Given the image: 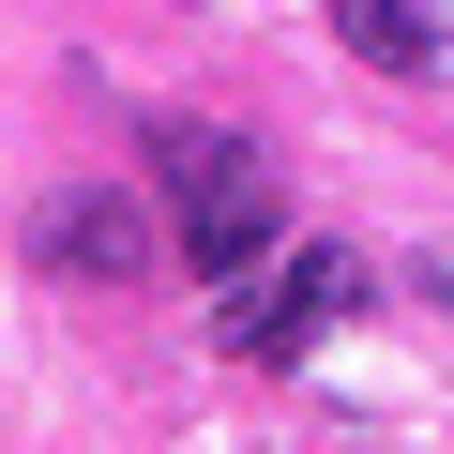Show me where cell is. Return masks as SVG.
Returning <instances> with one entry per match:
<instances>
[{
	"label": "cell",
	"mask_w": 454,
	"mask_h": 454,
	"mask_svg": "<svg viewBox=\"0 0 454 454\" xmlns=\"http://www.w3.org/2000/svg\"><path fill=\"white\" fill-rule=\"evenodd\" d=\"M348 303H364V258L303 243L258 303H227V348H243V364H303V348H318V318H348Z\"/></svg>",
	"instance_id": "6da1fadb"
},
{
	"label": "cell",
	"mask_w": 454,
	"mask_h": 454,
	"mask_svg": "<svg viewBox=\"0 0 454 454\" xmlns=\"http://www.w3.org/2000/svg\"><path fill=\"white\" fill-rule=\"evenodd\" d=\"M31 243H46L61 273H91V288H106V273H152V212H137V197H61Z\"/></svg>",
	"instance_id": "7a4b0ae2"
},
{
	"label": "cell",
	"mask_w": 454,
	"mask_h": 454,
	"mask_svg": "<svg viewBox=\"0 0 454 454\" xmlns=\"http://www.w3.org/2000/svg\"><path fill=\"white\" fill-rule=\"evenodd\" d=\"M258 243H273V167H258V182H227V197H197V212H182V258H197V273H243Z\"/></svg>",
	"instance_id": "3957f363"
},
{
	"label": "cell",
	"mask_w": 454,
	"mask_h": 454,
	"mask_svg": "<svg viewBox=\"0 0 454 454\" xmlns=\"http://www.w3.org/2000/svg\"><path fill=\"white\" fill-rule=\"evenodd\" d=\"M333 31L364 46V61H394V76H424L454 31H439V0H333Z\"/></svg>",
	"instance_id": "5b68a950"
},
{
	"label": "cell",
	"mask_w": 454,
	"mask_h": 454,
	"mask_svg": "<svg viewBox=\"0 0 454 454\" xmlns=\"http://www.w3.org/2000/svg\"><path fill=\"white\" fill-rule=\"evenodd\" d=\"M152 182L197 212V197H227V182H258V152H243V137H212V121H152Z\"/></svg>",
	"instance_id": "277c9868"
}]
</instances>
